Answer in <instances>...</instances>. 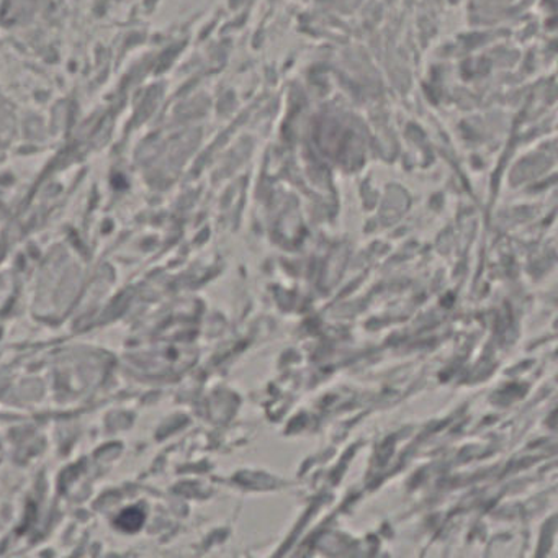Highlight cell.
<instances>
[{
    "mask_svg": "<svg viewBox=\"0 0 558 558\" xmlns=\"http://www.w3.org/2000/svg\"><path fill=\"white\" fill-rule=\"evenodd\" d=\"M145 511L142 508H129L120 512L116 519V525L125 532H136L145 522Z\"/></svg>",
    "mask_w": 558,
    "mask_h": 558,
    "instance_id": "1",
    "label": "cell"
}]
</instances>
